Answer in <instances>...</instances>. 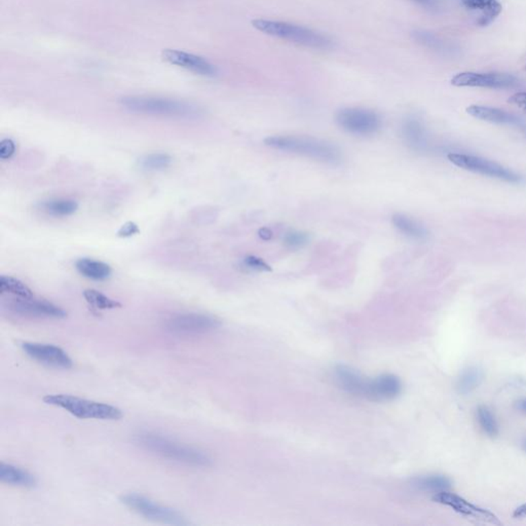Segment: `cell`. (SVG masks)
<instances>
[{"instance_id":"cell-8","label":"cell","mask_w":526,"mask_h":526,"mask_svg":"<svg viewBox=\"0 0 526 526\" xmlns=\"http://www.w3.org/2000/svg\"><path fill=\"white\" fill-rule=\"evenodd\" d=\"M447 159L453 165L467 171L479 173L481 175L492 177L498 180L506 181L509 183L523 182V178L511 170L498 165L494 162L474 157V155H461V153H449Z\"/></svg>"},{"instance_id":"cell-15","label":"cell","mask_w":526,"mask_h":526,"mask_svg":"<svg viewBox=\"0 0 526 526\" xmlns=\"http://www.w3.org/2000/svg\"><path fill=\"white\" fill-rule=\"evenodd\" d=\"M336 384L348 394L368 399L371 380L362 376L359 372L346 365H338L333 370Z\"/></svg>"},{"instance_id":"cell-5","label":"cell","mask_w":526,"mask_h":526,"mask_svg":"<svg viewBox=\"0 0 526 526\" xmlns=\"http://www.w3.org/2000/svg\"><path fill=\"white\" fill-rule=\"evenodd\" d=\"M43 402L63 408L78 419L118 421L122 417V410L118 407L70 395H47L43 397Z\"/></svg>"},{"instance_id":"cell-12","label":"cell","mask_w":526,"mask_h":526,"mask_svg":"<svg viewBox=\"0 0 526 526\" xmlns=\"http://www.w3.org/2000/svg\"><path fill=\"white\" fill-rule=\"evenodd\" d=\"M220 326V322L212 316L204 314H181L172 317L166 323V327L172 333L201 334L213 331Z\"/></svg>"},{"instance_id":"cell-40","label":"cell","mask_w":526,"mask_h":526,"mask_svg":"<svg viewBox=\"0 0 526 526\" xmlns=\"http://www.w3.org/2000/svg\"><path fill=\"white\" fill-rule=\"evenodd\" d=\"M525 449H526V442H525Z\"/></svg>"},{"instance_id":"cell-10","label":"cell","mask_w":526,"mask_h":526,"mask_svg":"<svg viewBox=\"0 0 526 526\" xmlns=\"http://www.w3.org/2000/svg\"><path fill=\"white\" fill-rule=\"evenodd\" d=\"M518 78L508 74H476V72H461L451 80L454 87H470V88H487L494 89H514L519 86Z\"/></svg>"},{"instance_id":"cell-4","label":"cell","mask_w":526,"mask_h":526,"mask_svg":"<svg viewBox=\"0 0 526 526\" xmlns=\"http://www.w3.org/2000/svg\"><path fill=\"white\" fill-rule=\"evenodd\" d=\"M252 26L264 34L276 37L295 45L318 50H327L332 47L331 39L326 35L307 27L298 26L291 23L256 19L252 21Z\"/></svg>"},{"instance_id":"cell-14","label":"cell","mask_w":526,"mask_h":526,"mask_svg":"<svg viewBox=\"0 0 526 526\" xmlns=\"http://www.w3.org/2000/svg\"><path fill=\"white\" fill-rule=\"evenodd\" d=\"M162 57L168 63L177 67L184 68L199 76L213 78L217 76V68L201 56L193 55L179 50L168 49L163 51Z\"/></svg>"},{"instance_id":"cell-11","label":"cell","mask_w":526,"mask_h":526,"mask_svg":"<svg viewBox=\"0 0 526 526\" xmlns=\"http://www.w3.org/2000/svg\"><path fill=\"white\" fill-rule=\"evenodd\" d=\"M4 307L19 316L34 318H53V319H64L67 317V313L62 307L54 305L47 300L39 299L20 298L12 297L4 303Z\"/></svg>"},{"instance_id":"cell-30","label":"cell","mask_w":526,"mask_h":526,"mask_svg":"<svg viewBox=\"0 0 526 526\" xmlns=\"http://www.w3.org/2000/svg\"><path fill=\"white\" fill-rule=\"evenodd\" d=\"M309 236L307 232H297V230H292V232H287L285 234L284 244L286 245L288 248L292 249V250H296V249L303 248L305 245L309 243Z\"/></svg>"},{"instance_id":"cell-29","label":"cell","mask_w":526,"mask_h":526,"mask_svg":"<svg viewBox=\"0 0 526 526\" xmlns=\"http://www.w3.org/2000/svg\"><path fill=\"white\" fill-rule=\"evenodd\" d=\"M477 419L484 433L487 434L490 437H496L498 435V421L488 407L484 405L478 407Z\"/></svg>"},{"instance_id":"cell-2","label":"cell","mask_w":526,"mask_h":526,"mask_svg":"<svg viewBox=\"0 0 526 526\" xmlns=\"http://www.w3.org/2000/svg\"><path fill=\"white\" fill-rule=\"evenodd\" d=\"M135 442L141 448L163 459L193 467H208L211 459L204 451L157 433L143 432L135 436Z\"/></svg>"},{"instance_id":"cell-36","label":"cell","mask_w":526,"mask_h":526,"mask_svg":"<svg viewBox=\"0 0 526 526\" xmlns=\"http://www.w3.org/2000/svg\"><path fill=\"white\" fill-rule=\"evenodd\" d=\"M410 1L415 2V3L419 4V6L430 10H438L439 6H440V1L439 0H410Z\"/></svg>"},{"instance_id":"cell-13","label":"cell","mask_w":526,"mask_h":526,"mask_svg":"<svg viewBox=\"0 0 526 526\" xmlns=\"http://www.w3.org/2000/svg\"><path fill=\"white\" fill-rule=\"evenodd\" d=\"M21 348L31 359L51 367L69 369L74 365L72 358L67 355V353L53 344L23 342Z\"/></svg>"},{"instance_id":"cell-23","label":"cell","mask_w":526,"mask_h":526,"mask_svg":"<svg viewBox=\"0 0 526 526\" xmlns=\"http://www.w3.org/2000/svg\"><path fill=\"white\" fill-rule=\"evenodd\" d=\"M392 222L401 234L408 238L413 240H425L427 238L428 232L426 228L409 216L401 213L394 214Z\"/></svg>"},{"instance_id":"cell-32","label":"cell","mask_w":526,"mask_h":526,"mask_svg":"<svg viewBox=\"0 0 526 526\" xmlns=\"http://www.w3.org/2000/svg\"><path fill=\"white\" fill-rule=\"evenodd\" d=\"M16 153V143L10 138L2 139L0 142V159L10 160Z\"/></svg>"},{"instance_id":"cell-31","label":"cell","mask_w":526,"mask_h":526,"mask_svg":"<svg viewBox=\"0 0 526 526\" xmlns=\"http://www.w3.org/2000/svg\"><path fill=\"white\" fill-rule=\"evenodd\" d=\"M413 36H415V41H419V43L426 45V47H431V49L442 51L443 47H445L444 43L439 41L437 37L431 33L417 31V32L413 33Z\"/></svg>"},{"instance_id":"cell-37","label":"cell","mask_w":526,"mask_h":526,"mask_svg":"<svg viewBox=\"0 0 526 526\" xmlns=\"http://www.w3.org/2000/svg\"><path fill=\"white\" fill-rule=\"evenodd\" d=\"M513 516L515 518H526V503L515 509Z\"/></svg>"},{"instance_id":"cell-27","label":"cell","mask_w":526,"mask_h":526,"mask_svg":"<svg viewBox=\"0 0 526 526\" xmlns=\"http://www.w3.org/2000/svg\"><path fill=\"white\" fill-rule=\"evenodd\" d=\"M172 157L168 153H149L139 160V166L141 169L149 172L163 171L167 169L172 164Z\"/></svg>"},{"instance_id":"cell-22","label":"cell","mask_w":526,"mask_h":526,"mask_svg":"<svg viewBox=\"0 0 526 526\" xmlns=\"http://www.w3.org/2000/svg\"><path fill=\"white\" fill-rule=\"evenodd\" d=\"M39 208L53 217H68L78 212L80 205L72 199H50L39 203Z\"/></svg>"},{"instance_id":"cell-3","label":"cell","mask_w":526,"mask_h":526,"mask_svg":"<svg viewBox=\"0 0 526 526\" xmlns=\"http://www.w3.org/2000/svg\"><path fill=\"white\" fill-rule=\"evenodd\" d=\"M264 142L272 149L303 155L322 163L338 164L342 161V151L340 149L323 139L295 135H276L268 137Z\"/></svg>"},{"instance_id":"cell-18","label":"cell","mask_w":526,"mask_h":526,"mask_svg":"<svg viewBox=\"0 0 526 526\" xmlns=\"http://www.w3.org/2000/svg\"><path fill=\"white\" fill-rule=\"evenodd\" d=\"M463 6L476 17L479 26L492 24L502 12V4L498 0H461Z\"/></svg>"},{"instance_id":"cell-1","label":"cell","mask_w":526,"mask_h":526,"mask_svg":"<svg viewBox=\"0 0 526 526\" xmlns=\"http://www.w3.org/2000/svg\"><path fill=\"white\" fill-rule=\"evenodd\" d=\"M120 105L131 113L143 116H163L180 120H195L203 116V110L199 106L169 98L127 96L120 98Z\"/></svg>"},{"instance_id":"cell-39","label":"cell","mask_w":526,"mask_h":526,"mask_svg":"<svg viewBox=\"0 0 526 526\" xmlns=\"http://www.w3.org/2000/svg\"><path fill=\"white\" fill-rule=\"evenodd\" d=\"M264 230H265L264 234L263 232H261H261H259V234H261V238L264 239V240H270V237H272V232H270V230H266V228H264Z\"/></svg>"},{"instance_id":"cell-38","label":"cell","mask_w":526,"mask_h":526,"mask_svg":"<svg viewBox=\"0 0 526 526\" xmlns=\"http://www.w3.org/2000/svg\"><path fill=\"white\" fill-rule=\"evenodd\" d=\"M516 407L519 410L525 411V413H526V399L519 400L518 402L516 403Z\"/></svg>"},{"instance_id":"cell-34","label":"cell","mask_w":526,"mask_h":526,"mask_svg":"<svg viewBox=\"0 0 526 526\" xmlns=\"http://www.w3.org/2000/svg\"><path fill=\"white\" fill-rule=\"evenodd\" d=\"M244 264L247 267L250 268V270H257V272H268V270H270V266L264 263L263 259H259V257H246L244 259Z\"/></svg>"},{"instance_id":"cell-35","label":"cell","mask_w":526,"mask_h":526,"mask_svg":"<svg viewBox=\"0 0 526 526\" xmlns=\"http://www.w3.org/2000/svg\"><path fill=\"white\" fill-rule=\"evenodd\" d=\"M509 103L513 104V105L518 106L521 109L526 110V93L525 91H521V93L514 94L509 98Z\"/></svg>"},{"instance_id":"cell-21","label":"cell","mask_w":526,"mask_h":526,"mask_svg":"<svg viewBox=\"0 0 526 526\" xmlns=\"http://www.w3.org/2000/svg\"><path fill=\"white\" fill-rule=\"evenodd\" d=\"M76 267L82 276L93 281H106L112 274V268L110 265L96 259H78L76 261Z\"/></svg>"},{"instance_id":"cell-24","label":"cell","mask_w":526,"mask_h":526,"mask_svg":"<svg viewBox=\"0 0 526 526\" xmlns=\"http://www.w3.org/2000/svg\"><path fill=\"white\" fill-rule=\"evenodd\" d=\"M484 380V373L480 368L469 367L461 372L457 378V390L459 394L468 395L475 391Z\"/></svg>"},{"instance_id":"cell-33","label":"cell","mask_w":526,"mask_h":526,"mask_svg":"<svg viewBox=\"0 0 526 526\" xmlns=\"http://www.w3.org/2000/svg\"><path fill=\"white\" fill-rule=\"evenodd\" d=\"M138 234H140V228H138V226L135 222L129 221L120 226L118 232V238L126 239L136 236Z\"/></svg>"},{"instance_id":"cell-28","label":"cell","mask_w":526,"mask_h":526,"mask_svg":"<svg viewBox=\"0 0 526 526\" xmlns=\"http://www.w3.org/2000/svg\"><path fill=\"white\" fill-rule=\"evenodd\" d=\"M84 297L89 305L98 309H113L122 307V303L94 289L85 290Z\"/></svg>"},{"instance_id":"cell-17","label":"cell","mask_w":526,"mask_h":526,"mask_svg":"<svg viewBox=\"0 0 526 526\" xmlns=\"http://www.w3.org/2000/svg\"><path fill=\"white\" fill-rule=\"evenodd\" d=\"M402 392L401 380L394 374H382L372 378L369 400L390 401L396 399Z\"/></svg>"},{"instance_id":"cell-9","label":"cell","mask_w":526,"mask_h":526,"mask_svg":"<svg viewBox=\"0 0 526 526\" xmlns=\"http://www.w3.org/2000/svg\"><path fill=\"white\" fill-rule=\"evenodd\" d=\"M433 501L438 504L449 507L457 514L461 515L465 518H471L474 520L480 521V523H490V525H502L498 517L487 509L480 508L465 498H461L459 494H452L448 490L435 494V496H433Z\"/></svg>"},{"instance_id":"cell-25","label":"cell","mask_w":526,"mask_h":526,"mask_svg":"<svg viewBox=\"0 0 526 526\" xmlns=\"http://www.w3.org/2000/svg\"><path fill=\"white\" fill-rule=\"evenodd\" d=\"M413 487L421 492H437L448 490L451 486L450 480L443 475H427L415 478L413 480Z\"/></svg>"},{"instance_id":"cell-7","label":"cell","mask_w":526,"mask_h":526,"mask_svg":"<svg viewBox=\"0 0 526 526\" xmlns=\"http://www.w3.org/2000/svg\"><path fill=\"white\" fill-rule=\"evenodd\" d=\"M336 120L342 130L357 136H370L382 128L380 116L366 108H344L336 113Z\"/></svg>"},{"instance_id":"cell-16","label":"cell","mask_w":526,"mask_h":526,"mask_svg":"<svg viewBox=\"0 0 526 526\" xmlns=\"http://www.w3.org/2000/svg\"><path fill=\"white\" fill-rule=\"evenodd\" d=\"M401 135L405 144L413 151H426L429 149V134L419 118H406L401 127Z\"/></svg>"},{"instance_id":"cell-6","label":"cell","mask_w":526,"mask_h":526,"mask_svg":"<svg viewBox=\"0 0 526 526\" xmlns=\"http://www.w3.org/2000/svg\"><path fill=\"white\" fill-rule=\"evenodd\" d=\"M120 502L130 510L155 523L171 525H187L189 523L178 511L162 506L151 498L135 492L120 496Z\"/></svg>"},{"instance_id":"cell-20","label":"cell","mask_w":526,"mask_h":526,"mask_svg":"<svg viewBox=\"0 0 526 526\" xmlns=\"http://www.w3.org/2000/svg\"><path fill=\"white\" fill-rule=\"evenodd\" d=\"M0 480L3 483L22 487H34L37 480L32 474L10 463H0Z\"/></svg>"},{"instance_id":"cell-19","label":"cell","mask_w":526,"mask_h":526,"mask_svg":"<svg viewBox=\"0 0 526 526\" xmlns=\"http://www.w3.org/2000/svg\"><path fill=\"white\" fill-rule=\"evenodd\" d=\"M470 116L484 122H494L500 124H512V126H523V120L517 118L514 114L509 113L505 110L488 106L471 105L467 108Z\"/></svg>"},{"instance_id":"cell-26","label":"cell","mask_w":526,"mask_h":526,"mask_svg":"<svg viewBox=\"0 0 526 526\" xmlns=\"http://www.w3.org/2000/svg\"><path fill=\"white\" fill-rule=\"evenodd\" d=\"M0 291L2 294L6 293L20 298L34 297L32 290L25 283L10 276H0Z\"/></svg>"}]
</instances>
